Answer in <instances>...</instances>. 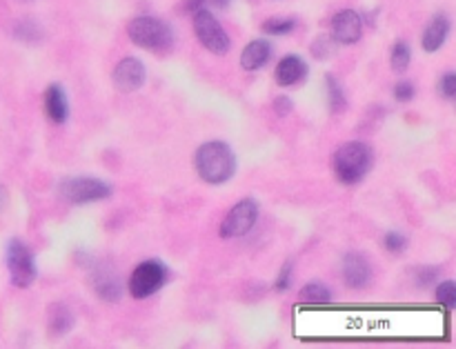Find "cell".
I'll return each mask as SVG.
<instances>
[{
	"mask_svg": "<svg viewBox=\"0 0 456 349\" xmlns=\"http://www.w3.org/2000/svg\"><path fill=\"white\" fill-rule=\"evenodd\" d=\"M292 110L294 105L288 96H279L276 101H274V111H276L279 116H288Z\"/></svg>",
	"mask_w": 456,
	"mask_h": 349,
	"instance_id": "obj_28",
	"label": "cell"
},
{
	"mask_svg": "<svg viewBox=\"0 0 456 349\" xmlns=\"http://www.w3.org/2000/svg\"><path fill=\"white\" fill-rule=\"evenodd\" d=\"M325 87H328L329 110H332L334 114H341V111H345L347 98H345V94H343V89H341V85H338V80L334 79L332 74H328V79H325Z\"/></svg>",
	"mask_w": 456,
	"mask_h": 349,
	"instance_id": "obj_19",
	"label": "cell"
},
{
	"mask_svg": "<svg viewBox=\"0 0 456 349\" xmlns=\"http://www.w3.org/2000/svg\"><path fill=\"white\" fill-rule=\"evenodd\" d=\"M437 300L441 305H445L447 309H454L456 307V285L452 281L441 283L437 287Z\"/></svg>",
	"mask_w": 456,
	"mask_h": 349,
	"instance_id": "obj_23",
	"label": "cell"
},
{
	"mask_svg": "<svg viewBox=\"0 0 456 349\" xmlns=\"http://www.w3.org/2000/svg\"><path fill=\"white\" fill-rule=\"evenodd\" d=\"M73 327V314L67 305H51L50 307V331L54 336H63L67 334L69 330Z\"/></svg>",
	"mask_w": 456,
	"mask_h": 349,
	"instance_id": "obj_17",
	"label": "cell"
},
{
	"mask_svg": "<svg viewBox=\"0 0 456 349\" xmlns=\"http://www.w3.org/2000/svg\"><path fill=\"white\" fill-rule=\"evenodd\" d=\"M207 3H210V0H182V7H181V11L182 14H197L198 10H203V5H207Z\"/></svg>",
	"mask_w": 456,
	"mask_h": 349,
	"instance_id": "obj_29",
	"label": "cell"
},
{
	"mask_svg": "<svg viewBox=\"0 0 456 349\" xmlns=\"http://www.w3.org/2000/svg\"><path fill=\"white\" fill-rule=\"evenodd\" d=\"M169 271L160 261H145L129 276V292L134 299H150L156 292L163 290L167 283Z\"/></svg>",
	"mask_w": 456,
	"mask_h": 349,
	"instance_id": "obj_5",
	"label": "cell"
},
{
	"mask_svg": "<svg viewBox=\"0 0 456 349\" xmlns=\"http://www.w3.org/2000/svg\"><path fill=\"white\" fill-rule=\"evenodd\" d=\"M7 269H10V278L16 287L25 290V287L34 285L38 276L36 261H34V254L23 240L14 239L7 245Z\"/></svg>",
	"mask_w": 456,
	"mask_h": 349,
	"instance_id": "obj_4",
	"label": "cell"
},
{
	"mask_svg": "<svg viewBox=\"0 0 456 349\" xmlns=\"http://www.w3.org/2000/svg\"><path fill=\"white\" fill-rule=\"evenodd\" d=\"M112 79H114L116 89H120L125 94H132L145 85L147 69L141 60L134 58V56H128V58H123L116 64Z\"/></svg>",
	"mask_w": 456,
	"mask_h": 349,
	"instance_id": "obj_10",
	"label": "cell"
},
{
	"mask_svg": "<svg viewBox=\"0 0 456 349\" xmlns=\"http://www.w3.org/2000/svg\"><path fill=\"white\" fill-rule=\"evenodd\" d=\"M269 58H272V45L267 41H254L243 49L241 67L245 72H256L263 64H267Z\"/></svg>",
	"mask_w": 456,
	"mask_h": 349,
	"instance_id": "obj_16",
	"label": "cell"
},
{
	"mask_svg": "<svg viewBox=\"0 0 456 349\" xmlns=\"http://www.w3.org/2000/svg\"><path fill=\"white\" fill-rule=\"evenodd\" d=\"M294 27H297V20L294 19H269L263 23V32L267 34V36H285V34L294 32Z\"/></svg>",
	"mask_w": 456,
	"mask_h": 349,
	"instance_id": "obj_21",
	"label": "cell"
},
{
	"mask_svg": "<svg viewBox=\"0 0 456 349\" xmlns=\"http://www.w3.org/2000/svg\"><path fill=\"white\" fill-rule=\"evenodd\" d=\"M91 287L98 294V299L107 300V303H116L120 300L123 287H120V278L116 274V267L110 261H98L91 267Z\"/></svg>",
	"mask_w": 456,
	"mask_h": 349,
	"instance_id": "obj_9",
	"label": "cell"
},
{
	"mask_svg": "<svg viewBox=\"0 0 456 349\" xmlns=\"http://www.w3.org/2000/svg\"><path fill=\"white\" fill-rule=\"evenodd\" d=\"M307 76V63L297 54H290L285 58H281V63L276 64V72H274V80L281 85V87H294V85L303 83Z\"/></svg>",
	"mask_w": 456,
	"mask_h": 349,
	"instance_id": "obj_13",
	"label": "cell"
},
{
	"mask_svg": "<svg viewBox=\"0 0 456 349\" xmlns=\"http://www.w3.org/2000/svg\"><path fill=\"white\" fill-rule=\"evenodd\" d=\"M372 278V267L367 258L359 252H350L343 258V281L352 290H363Z\"/></svg>",
	"mask_w": 456,
	"mask_h": 349,
	"instance_id": "obj_12",
	"label": "cell"
},
{
	"mask_svg": "<svg viewBox=\"0 0 456 349\" xmlns=\"http://www.w3.org/2000/svg\"><path fill=\"white\" fill-rule=\"evenodd\" d=\"M383 245H385V247H388V252L401 254L403 249L407 247V236L398 234V231H390V234L385 236Z\"/></svg>",
	"mask_w": 456,
	"mask_h": 349,
	"instance_id": "obj_25",
	"label": "cell"
},
{
	"mask_svg": "<svg viewBox=\"0 0 456 349\" xmlns=\"http://www.w3.org/2000/svg\"><path fill=\"white\" fill-rule=\"evenodd\" d=\"M194 165H197L198 176L210 185H223L236 171V156H234L232 148L220 140H210V143L201 145L194 156Z\"/></svg>",
	"mask_w": 456,
	"mask_h": 349,
	"instance_id": "obj_1",
	"label": "cell"
},
{
	"mask_svg": "<svg viewBox=\"0 0 456 349\" xmlns=\"http://www.w3.org/2000/svg\"><path fill=\"white\" fill-rule=\"evenodd\" d=\"M45 114L51 123L63 125L69 116V105L67 96H65L63 87L60 85H50L45 89Z\"/></svg>",
	"mask_w": 456,
	"mask_h": 349,
	"instance_id": "obj_15",
	"label": "cell"
},
{
	"mask_svg": "<svg viewBox=\"0 0 456 349\" xmlns=\"http://www.w3.org/2000/svg\"><path fill=\"white\" fill-rule=\"evenodd\" d=\"M363 36V20L356 11L343 10L332 19V41L338 45H354Z\"/></svg>",
	"mask_w": 456,
	"mask_h": 349,
	"instance_id": "obj_11",
	"label": "cell"
},
{
	"mask_svg": "<svg viewBox=\"0 0 456 349\" xmlns=\"http://www.w3.org/2000/svg\"><path fill=\"white\" fill-rule=\"evenodd\" d=\"M212 3H214L216 7H220V10H223V7H228V5H229V0H212Z\"/></svg>",
	"mask_w": 456,
	"mask_h": 349,
	"instance_id": "obj_30",
	"label": "cell"
},
{
	"mask_svg": "<svg viewBox=\"0 0 456 349\" xmlns=\"http://www.w3.org/2000/svg\"><path fill=\"white\" fill-rule=\"evenodd\" d=\"M372 163H375V156H372V149L365 143H345L334 152L332 156V171L338 178V183L343 185H356L370 174Z\"/></svg>",
	"mask_w": 456,
	"mask_h": 349,
	"instance_id": "obj_2",
	"label": "cell"
},
{
	"mask_svg": "<svg viewBox=\"0 0 456 349\" xmlns=\"http://www.w3.org/2000/svg\"><path fill=\"white\" fill-rule=\"evenodd\" d=\"M298 299H301L303 303H329V300H332V292H329V287L325 285V283L312 281L303 287Z\"/></svg>",
	"mask_w": 456,
	"mask_h": 349,
	"instance_id": "obj_18",
	"label": "cell"
},
{
	"mask_svg": "<svg viewBox=\"0 0 456 349\" xmlns=\"http://www.w3.org/2000/svg\"><path fill=\"white\" fill-rule=\"evenodd\" d=\"M259 218V205L251 198H243L241 202L232 207L228 216L220 223V236L223 239H241V236L250 234L251 227L256 225Z\"/></svg>",
	"mask_w": 456,
	"mask_h": 349,
	"instance_id": "obj_8",
	"label": "cell"
},
{
	"mask_svg": "<svg viewBox=\"0 0 456 349\" xmlns=\"http://www.w3.org/2000/svg\"><path fill=\"white\" fill-rule=\"evenodd\" d=\"M447 32H450V20H447V16L445 14L434 16V19L429 20L428 27H425L423 38H421L423 49L428 51V54H434V51L441 49L443 42H445L447 38Z\"/></svg>",
	"mask_w": 456,
	"mask_h": 349,
	"instance_id": "obj_14",
	"label": "cell"
},
{
	"mask_svg": "<svg viewBox=\"0 0 456 349\" xmlns=\"http://www.w3.org/2000/svg\"><path fill=\"white\" fill-rule=\"evenodd\" d=\"M412 60V49L406 41H398L392 49V69L397 74H403L407 67H410Z\"/></svg>",
	"mask_w": 456,
	"mask_h": 349,
	"instance_id": "obj_20",
	"label": "cell"
},
{
	"mask_svg": "<svg viewBox=\"0 0 456 349\" xmlns=\"http://www.w3.org/2000/svg\"><path fill=\"white\" fill-rule=\"evenodd\" d=\"M60 193L67 202L72 205H85V202H98L107 201V198L114 193L110 183L98 178H85V176H78V178H67L60 185Z\"/></svg>",
	"mask_w": 456,
	"mask_h": 349,
	"instance_id": "obj_6",
	"label": "cell"
},
{
	"mask_svg": "<svg viewBox=\"0 0 456 349\" xmlns=\"http://www.w3.org/2000/svg\"><path fill=\"white\" fill-rule=\"evenodd\" d=\"M414 94L416 89L410 80H398V83L394 85V98H397L398 102H410L412 98H414Z\"/></svg>",
	"mask_w": 456,
	"mask_h": 349,
	"instance_id": "obj_26",
	"label": "cell"
},
{
	"mask_svg": "<svg viewBox=\"0 0 456 349\" xmlns=\"http://www.w3.org/2000/svg\"><path fill=\"white\" fill-rule=\"evenodd\" d=\"M438 94H441L443 98H447V101H452V98L456 96V74L454 72H447V74L441 76V80H438Z\"/></svg>",
	"mask_w": 456,
	"mask_h": 349,
	"instance_id": "obj_24",
	"label": "cell"
},
{
	"mask_svg": "<svg viewBox=\"0 0 456 349\" xmlns=\"http://www.w3.org/2000/svg\"><path fill=\"white\" fill-rule=\"evenodd\" d=\"M292 261H288L283 265V269H281L279 278H276V285H274V290L276 292H288L290 290V283H292Z\"/></svg>",
	"mask_w": 456,
	"mask_h": 349,
	"instance_id": "obj_27",
	"label": "cell"
},
{
	"mask_svg": "<svg viewBox=\"0 0 456 349\" xmlns=\"http://www.w3.org/2000/svg\"><path fill=\"white\" fill-rule=\"evenodd\" d=\"M128 36L134 45L154 51V54H167L174 47L172 27L151 16H138V19L129 20Z\"/></svg>",
	"mask_w": 456,
	"mask_h": 349,
	"instance_id": "obj_3",
	"label": "cell"
},
{
	"mask_svg": "<svg viewBox=\"0 0 456 349\" xmlns=\"http://www.w3.org/2000/svg\"><path fill=\"white\" fill-rule=\"evenodd\" d=\"M334 47H336V42L332 41V36H319L314 38V42H312V56H314L316 60H328L329 56L334 54Z\"/></svg>",
	"mask_w": 456,
	"mask_h": 349,
	"instance_id": "obj_22",
	"label": "cell"
},
{
	"mask_svg": "<svg viewBox=\"0 0 456 349\" xmlns=\"http://www.w3.org/2000/svg\"><path fill=\"white\" fill-rule=\"evenodd\" d=\"M194 34L201 41V45L216 56H225L232 47L228 32L220 27V23L210 10H198L194 14Z\"/></svg>",
	"mask_w": 456,
	"mask_h": 349,
	"instance_id": "obj_7",
	"label": "cell"
}]
</instances>
